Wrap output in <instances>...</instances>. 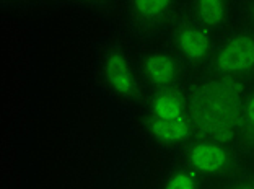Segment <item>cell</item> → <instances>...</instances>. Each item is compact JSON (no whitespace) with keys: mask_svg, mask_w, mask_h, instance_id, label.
Instances as JSON below:
<instances>
[{"mask_svg":"<svg viewBox=\"0 0 254 189\" xmlns=\"http://www.w3.org/2000/svg\"><path fill=\"white\" fill-rule=\"evenodd\" d=\"M245 83L207 73L189 83V106L195 135L236 142L246 98Z\"/></svg>","mask_w":254,"mask_h":189,"instance_id":"1","label":"cell"},{"mask_svg":"<svg viewBox=\"0 0 254 189\" xmlns=\"http://www.w3.org/2000/svg\"><path fill=\"white\" fill-rule=\"evenodd\" d=\"M142 106L145 134L160 150L178 153L195 137L189 85L147 91Z\"/></svg>","mask_w":254,"mask_h":189,"instance_id":"2","label":"cell"},{"mask_svg":"<svg viewBox=\"0 0 254 189\" xmlns=\"http://www.w3.org/2000/svg\"><path fill=\"white\" fill-rule=\"evenodd\" d=\"M98 72L109 96L126 106L142 105L147 95L137 56L116 38H108L98 53Z\"/></svg>","mask_w":254,"mask_h":189,"instance_id":"3","label":"cell"},{"mask_svg":"<svg viewBox=\"0 0 254 189\" xmlns=\"http://www.w3.org/2000/svg\"><path fill=\"white\" fill-rule=\"evenodd\" d=\"M176 160L195 171L205 181H230L238 168L235 142L195 135L176 153Z\"/></svg>","mask_w":254,"mask_h":189,"instance_id":"4","label":"cell"},{"mask_svg":"<svg viewBox=\"0 0 254 189\" xmlns=\"http://www.w3.org/2000/svg\"><path fill=\"white\" fill-rule=\"evenodd\" d=\"M121 11L134 36L153 41L163 38L186 11V0H121Z\"/></svg>","mask_w":254,"mask_h":189,"instance_id":"5","label":"cell"},{"mask_svg":"<svg viewBox=\"0 0 254 189\" xmlns=\"http://www.w3.org/2000/svg\"><path fill=\"white\" fill-rule=\"evenodd\" d=\"M137 65L147 91L189 85V67L181 61L170 44L165 41H150L137 54Z\"/></svg>","mask_w":254,"mask_h":189,"instance_id":"6","label":"cell"},{"mask_svg":"<svg viewBox=\"0 0 254 189\" xmlns=\"http://www.w3.org/2000/svg\"><path fill=\"white\" fill-rule=\"evenodd\" d=\"M163 39L181 57L190 72L209 68L217 48V34L202 26L186 11L175 21Z\"/></svg>","mask_w":254,"mask_h":189,"instance_id":"7","label":"cell"},{"mask_svg":"<svg viewBox=\"0 0 254 189\" xmlns=\"http://www.w3.org/2000/svg\"><path fill=\"white\" fill-rule=\"evenodd\" d=\"M209 73L246 83L254 80V30H235L218 39Z\"/></svg>","mask_w":254,"mask_h":189,"instance_id":"8","label":"cell"},{"mask_svg":"<svg viewBox=\"0 0 254 189\" xmlns=\"http://www.w3.org/2000/svg\"><path fill=\"white\" fill-rule=\"evenodd\" d=\"M186 13L207 30L220 34L233 23L235 0H186Z\"/></svg>","mask_w":254,"mask_h":189,"instance_id":"9","label":"cell"},{"mask_svg":"<svg viewBox=\"0 0 254 189\" xmlns=\"http://www.w3.org/2000/svg\"><path fill=\"white\" fill-rule=\"evenodd\" d=\"M157 189H209V181L176 160L161 175Z\"/></svg>","mask_w":254,"mask_h":189,"instance_id":"10","label":"cell"},{"mask_svg":"<svg viewBox=\"0 0 254 189\" xmlns=\"http://www.w3.org/2000/svg\"><path fill=\"white\" fill-rule=\"evenodd\" d=\"M240 140H243L246 145L254 147V87L246 91Z\"/></svg>","mask_w":254,"mask_h":189,"instance_id":"11","label":"cell"},{"mask_svg":"<svg viewBox=\"0 0 254 189\" xmlns=\"http://www.w3.org/2000/svg\"><path fill=\"white\" fill-rule=\"evenodd\" d=\"M72 7H77L82 11H88V13H101L111 8L116 0H65Z\"/></svg>","mask_w":254,"mask_h":189,"instance_id":"12","label":"cell"},{"mask_svg":"<svg viewBox=\"0 0 254 189\" xmlns=\"http://www.w3.org/2000/svg\"><path fill=\"white\" fill-rule=\"evenodd\" d=\"M220 189H254V176H240L225 183Z\"/></svg>","mask_w":254,"mask_h":189,"instance_id":"13","label":"cell"},{"mask_svg":"<svg viewBox=\"0 0 254 189\" xmlns=\"http://www.w3.org/2000/svg\"><path fill=\"white\" fill-rule=\"evenodd\" d=\"M245 11H246L248 20H250L251 28L254 30V0H248V2H246V7H245Z\"/></svg>","mask_w":254,"mask_h":189,"instance_id":"14","label":"cell"},{"mask_svg":"<svg viewBox=\"0 0 254 189\" xmlns=\"http://www.w3.org/2000/svg\"><path fill=\"white\" fill-rule=\"evenodd\" d=\"M2 2H13V0H2Z\"/></svg>","mask_w":254,"mask_h":189,"instance_id":"15","label":"cell"}]
</instances>
